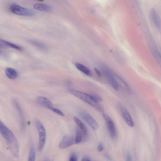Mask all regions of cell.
I'll list each match as a JSON object with an SVG mask.
<instances>
[{
	"label": "cell",
	"instance_id": "52a82bcc",
	"mask_svg": "<svg viewBox=\"0 0 161 161\" xmlns=\"http://www.w3.org/2000/svg\"><path fill=\"white\" fill-rule=\"evenodd\" d=\"M80 116L94 130L98 129L99 125L92 116L87 113H81Z\"/></svg>",
	"mask_w": 161,
	"mask_h": 161
},
{
	"label": "cell",
	"instance_id": "7a4b0ae2",
	"mask_svg": "<svg viewBox=\"0 0 161 161\" xmlns=\"http://www.w3.org/2000/svg\"><path fill=\"white\" fill-rule=\"evenodd\" d=\"M69 91L71 94L87 103L93 106L100 111H103V108L92 95H90L73 89H69Z\"/></svg>",
	"mask_w": 161,
	"mask_h": 161
},
{
	"label": "cell",
	"instance_id": "484cf974",
	"mask_svg": "<svg viewBox=\"0 0 161 161\" xmlns=\"http://www.w3.org/2000/svg\"><path fill=\"white\" fill-rule=\"evenodd\" d=\"M94 98L99 102L102 101V99L100 96L95 94L92 95Z\"/></svg>",
	"mask_w": 161,
	"mask_h": 161
},
{
	"label": "cell",
	"instance_id": "7c38bea8",
	"mask_svg": "<svg viewBox=\"0 0 161 161\" xmlns=\"http://www.w3.org/2000/svg\"><path fill=\"white\" fill-rule=\"evenodd\" d=\"M115 78L119 86L121 87L127 93L130 94L131 92V89L128 84L121 77L118 75H115Z\"/></svg>",
	"mask_w": 161,
	"mask_h": 161
},
{
	"label": "cell",
	"instance_id": "603a6c76",
	"mask_svg": "<svg viewBox=\"0 0 161 161\" xmlns=\"http://www.w3.org/2000/svg\"><path fill=\"white\" fill-rule=\"evenodd\" d=\"M104 148V145L102 143H100L99 144L97 147V150L98 152H101L103 151Z\"/></svg>",
	"mask_w": 161,
	"mask_h": 161
},
{
	"label": "cell",
	"instance_id": "f1b7e54d",
	"mask_svg": "<svg viewBox=\"0 0 161 161\" xmlns=\"http://www.w3.org/2000/svg\"><path fill=\"white\" fill-rule=\"evenodd\" d=\"M105 157L108 160H112V158L110 155H109V154H105L104 155Z\"/></svg>",
	"mask_w": 161,
	"mask_h": 161
},
{
	"label": "cell",
	"instance_id": "ba28073f",
	"mask_svg": "<svg viewBox=\"0 0 161 161\" xmlns=\"http://www.w3.org/2000/svg\"><path fill=\"white\" fill-rule=\"evenodd\" d=\"M75 143V139L73 137L66 135L64 136L61 141L59 147L63 149L73 145Z\"/></svg>",
	"mask_w": 161,
	"mask_h": 161
},
{
	"label": "cell",
	"instance_id": "4fadbf2b",
	"mask_svg": "<svg viewBox=\"0 0 161 161\" xmlns=\"http://www.w3.org/2000/svg\"><path fill=\"white\" fill-rule=\"evenodd\" d=\"M151 16L152 21L157 28L160 29V23L159 16L156 10L153 8L151 10Z\"/></svg>",
	"mask_w": 161,
	"mask_h": 161
},
{
	"label": "cell",
	"instance_id": "8992f818",
	"mask_svg": "<svg viewBox=\"0 0 161 161\" xmlns=\"http://www.w3.org/2000/svg\"><path fill=\"white\" fill-rule=\"evenodd\" d=\"M103 117L106 122L107 127L109 134L113 138H115L117 135V131L114 122L105 113L102 115Z\"/></svg>",
	"mask_w": 161,
	"mask_h": 161
},
{
	"label": "cell",
	"instance_id": "30bf717a",
	"mask_svg": "<svg viewBox=\"0 0 161 161\" xmlns=\"http://www.w3.org/2000/svg\"><path fill=\"white\" fill-rule=\"evenodd\" d=\"M13 104L18 113L19 116L20 120L21 127L22 129H23L25 126V118L21 107L18 102L16 100L14 101Z\"/></svg>",
	"mask_w": 161,
	"mask_h": 161
},
{
	"label": "cell",
	"instance_id": "ac0fdd59",
	"mask_svg": "<svg viewBox=\"0 0 161 161\" xmlns=\"http://www.w3.org/2000/svg\"><path fill=\"white\" fill-rule=\"evenodd\" d=\"M5 73L6 76L10 79H15L17 78V73L16 71L13 69L7 68L5 70Z\"/></svg>",
	"mask_w": 161,
	"mask_h": 161
},
{
	"label": "cell",
	"instance_id": "8fae6325",
	"mask_svg": "<svg viewBox=\"0 0 161 161\" xmlns=\"http://www.w3.org/2000/svg\"><path fill=\"white\" fill-rule=\"evenodd\" d=\"M37 102L40 105L49 109L53 106L52 102L44 97L40 96L37 98Z\"/></svg>",
	"mask_w": 161,
	"mask_h": 161
},
{
	"label": "cell",
	"instance_id": "cb8c5ba5",
	"mask_svg": "<svg viewBox=\"0 0 161 161\" xmlns=\"http://www.w3.org/2000/svg\"><path fill=\"white\" fill-rule=\"evenodd\" d=\"M78 157L75 154H72L70 156L69 160L70 161H76L78 160Z\"/></svg>",
	"mask_w": 161,
	"mask_h": 161
},
{
	"label": "cell",
	"instance_id": "2e32d148",
	"mask_svg": "<svg viewBox=\"0 0 161 161\" xmlns=\"http://www.w3.org/2000/svg\"><path fill=\"white\" fill-rule=\"evenodd\" d=\"M34 8L36 10L44 12H49L51 10L50 6L43 4H35L34 5Z\"/></svg>",
	"mask_w": 161,
	"mask_h": 161
},
{
	"label": "cell",
	"instance_id": "277c9868",
	"mask_svg": "<svg viewBox=\"0 0 161 161\" xmlns=\"http://www.w3.org/2000/svg\"><path fill=\"white\" fill-rule=\"evenodd\" d=\"M102 73L108 82L109 85L115 90L118 91L119 89V86L115 78V75L111 70L106 66H103L101 67Z\"/></svg>",
	"mask_w": 161,
	"mask_h": 161
},
{
	"label": "cell",
	"instance_id": "5bb4252c",
	"mask_svg": "<svg viewBox=\"0 0 161 161\" xmlns=\"http://www.w3.org/2000/svg\"><path fill=\"white\" fill-rule=\"evenodd\" d=\"M74 120L77 125L79 126L84 136L87 137L88 134V132L87 128L85 125L84 124L81 120L76 117H74Z\"/></svg>",
	"mask_w": 161,
	"mask_h": 161
},
{
	"label": "cell",
	"instance_id": "d4e9b609",
	"mask_svg": "<svg viewBox=\"0 0 161 161\" xmlns=\"http://www.w3.org/2000/svg\"><path fill=\"white\" fill-rule=\"evenodd\" d=\"M126 160L127 161H131L132 157L130 154L129 152H127L126 154Z\"/></svg>",
	"mask_w": 161,
	"mask_h": 161
},
{
	"label": "cell",
	"instance_id": "7402d4cb",
	"mask_svg": "<svg viewBox=\"0 0 161 161\" xmlns=\"http://www.w3.org/2000/svg\"><path fill=\"white\" fill-rule=\"evenodd\" d=\"M49 109L50 110L54 112L61 116L63 117L64 115H64L62 112L59 110V109L54 107L53 106L51 107Z\"/></svg>",
	"mask_w": 161,
	"mask_h": 161
},
{
	"label": "cell",
	"instance_id": "6da1fadb",
	"mask_svg": "<svg viewBox=\"0 0 161 161\" xmlns=\"http://www.w3.org/2000/svg\"><path fill=\"white\" fill-rule=\"evenodd\" d=\"M0 134L7 143L12 154L16 158L19 155V148L17 140L14 134L0 120Z\"/></svg>",
	"mask_w": 161,
	"mask_h": 161
},
{
	"label": "cell",
	"instance_id": "4dcf8cb0",
	"mask_svg": "<svg viewBox=\"0 0 161 161\" xmlns=\"http://www.w3.org/2000/svg\"><path fill=\"white\" fill-rule=\"evenodd\" d=\"M1 53V50H0V53Z\"/></svg>",
	"mask_w": 161,
	"mask_h": 161
},
{
	"label": "cell",
	"instance_id": "9c48e42d",
	"mask_svg": "<svg viewBox=\"0 0 161 161\" xmlns=\"http://www.w3.org/2000/svg\"><path fill=\"white\" fill-rule=\"evenodd\" d=\"M120 111L126 123L129 127H133L135 123L131 115L125 109L122 107L120 108Z\"/></svg>",
	"mask_w": 161,
	"mask_h": 161
},
{
	"label": "cell",
	"instance_id": "d6986e66",
	"mask_svg": "<svg viewBox=\"0 0 161 161\" xmlns=\"http://www.w3.org/2000/svg\"><path fill=\"white\" fill-rule=\"evenodd\" d=\"M76 133V137L75 139V143L76 144L80 143L82 139V133L81 131L79 128L76 127L75 128Z\"/></svg>",
	"mask_w": 161,
	"mask_h": 161
},
{
	"label": "cell",
	"instance_id": "5b68a950",
	"mask_svg": "<svg viewBox=\"0 0 161 161\" xmlns=\"http://www.w3.org/2000/svg\"><path fill=\"white\" fill-rule=\"evenodd\" d=\"M10 9L12 13L19 16H31L34 15L33 11L16 4L11 5Z\"/></svg>",
	"mask_w": 161,
	"mask_h": 161
},
{
	"label": "cell",
	"instance_id": "83f0119b",
	"mask_svg": "<svg viewBox=\"0 0 161 161\" xmlns=\"http://www.w3.org/2000/svg\"><path fill=\"white\" fill-rule=\"evenodd\" d=\"M94 70L95 73L99 76L101 77L102 76V74H101V73L98 69L96 68H94Z\"/></svg>",
	"mask_w": 161,
	"mask_h": 161
},
{
	"label": "cell",
	"instance_id": "3957f363",
	"mask_svg": "<svg viewBox=\"0 0 161 161\" xmlns=\"http://www.w3.org/2000/svg\"><path fill=\"white\" fill-rule=\"evenodd\" d=\"M34 121L35 126L39 134V143L38 150L41 151L46 144V131L44 126L40 120L36 119Z\"/></svg>",
	"mask_w": 161,
	"mask_h": 161
},
{
	"label": "cell",
	"instance_id": "f546056e",
	"mask_svg": "<svg viewBox=\"0 0 161 161\" xmlns=\"http://www.w3.org/2000/svg\"><path fill=\"white\" fill-rule=\"evenodd\" d=\"M4 45H3L1 44H0V47H4Z\"/></svg>",
	"mask_w": 161,
	"mask_h": 161
},
{
	"label": "cell",
	"instance_id": "ffe728a7",
	"mask_svg": "<svg viewBox=\"0 0 161 161\" xmlns=\"http://www.w3.org/2000/svg\"><path fill=\"white\" fill-rule=\"evenodd\" d=\"M36 159V153L35 148L34 146H32L30 148L28 161H34Z\"/></svg>",
	"mask_w": 161,
	"mask_h": 161
},
{
	"label": "cell",
	"instance_id": "e0dca14e",
	"mask_svg": "<svg viewBox=\"0 0 161 161\" xmlns=\"http://www.w3.org/2000/svg\"><path fill=\"white\" fill-rule=\"evenodd\" d=\"M30 43L34 46L41 50L46 51L49 49L47 45L42 42L36 40H31Z\"/></svg>",
	"mask_w": 161,
	"mask_h": 161
},
{
	"label": "cell",
	"instance_id": "44dd1931",
	"mask_svg": "<svg viewBox=\"0 0 161 161\" xmlns=\"http://www.w3.org/2000/svg\"><path fill=\"white\" fill-rule=\"evenodd\" d=\"M0 41L2 42L5 44L6 46L10 47L12 48L15 49L19 50H22V48L20 46H19L17 45L11 43L9 42L6 41L2 40L0 39Z\"/></svg>",
	"mask_w": 161,
	"mask_h": 161
},
{
	"label": "cell",
	"instance_id": "9a60e30c",
	"mask_svg": "<svg viewBox=\"0 0 161 161\" xmlns=\"http://www.w3.org/2000/svg\"><path fill=\"white\" fill-rule=\"evenodd\" d=\"M75 66L80 71L85 75L89 76H92L93 73L91 70L82 64L79 63H76L75 64Z\"/></svg>",
	"mask_w": 161,
	"mask_h": 161
},
{
	"label": "cell",
	"instance_id": "4316f807",
	"mask_svg": "<svg viewBox=\"0 0 161 161\" xmlns=\"http://www.w3.org/2000/svg\"><path fill=\"white\" fill-rule=\"evenodd\" d=\"M82 160L83 161H91V160L89 157L85 156L83 157Z\"/></svg>",
	"mask_w": 161,
	"mask_h": 161
}]
</instances>
